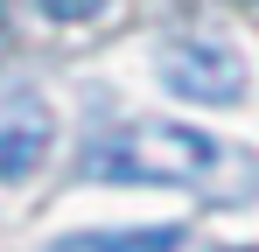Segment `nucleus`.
<instances>
[{"label":"nucleus","instance_id":"f03ea898","mask_svg":"<svg viewBox=\"0 0 259 252\" xmlns=\"http://www.w3.org/2000/svg\"><path fill=\"white\" fill-rule=\"evenodd\" d=\"M154 70H161V84H168L175 98H189V105H238L245 84H252L245 56L224 49V42H210V35H175V42H161Z\"/></svg>","mask_w":259,"mask_h":252},{"label":"nucleus","instance_id":"423d86ee","mask_svg":"<svg viewBox=\"0 0 259 252\" xmlns=\"http://www.w3.org/2000/svg\"><path fill=\"white\" fill-rule=\"evenodd\" d=\"M224 252H238V245H224Z\"/></svg>","mask_w":259,"mask_h":252},{"label":"nucleus","instance_id":"f257e3e1","mask_svg":"<svg viewBox=\"0 0 259 252\" xmlns=\"http://www.w3.org/2000/svg\"><path fill=\"white\" fill-rule=\"evenodd\" d=\"M84 175L91 182H168V189H189L203 203H252L259 196L252 147H224V140L196 133V126H175V119L112 126L84 154Z\"/></svg>","mask_w":259,"mask_h":252},{"label":"nucleus","instance_id":"20e7f679","mask_svg":"<svg viewBox=\"0 0 259 252\" xmlns=\"http://www.w3.org/2000/svg\"><path fill=\"white\" fill-rule=\"evenodd\" d=\"M182 231L175 224H140V231H70L49 252H175Z\"/></svg>","mask_w":259,"mask_h":252},{"label":"nucleus","instance_id":"7ed1b4c3","mask_svg":"<svg viewBox=\"0 0 259 252\" xmlns=\"http://www.w3.org/2000/svg\"><path fill=\"white\" fill-rule=\"evenodd\" d=\"M49 133H56L49 105H42V98H21V105L0 119V182H28V175L42 168Z\"/></svg>","mask_w":259,"mask_h":252},{"label":"nucleus","instance_id":"39448f33","mask_svg":"<svg viewBox=\"0 0 259 252\" xmlns=\"http://www.w3.org/2000/svg\"><path fill=\"white\" fill-rule=\"evenodd\" d=\"M35 7H42L49 21H91V14H98L105 0H35Z\"/></svg>","mask_w":259,"mask_h":252}]
</instances>
